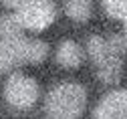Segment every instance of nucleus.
Here are the masks:
<instances>
[{
    "label": "nucleus",
    "instance_id": "obj_1",
    "mask_svg": "<svg viewBox=\"0 0 127 119\" xmlns=\"http://www.w3.org/2000/svg\"><path fill=\"white\" fill-rule=\"evenodd\" d=\"M127 50V39L125 35H113L109 39H103L99 35H93L87 40V53L91 61L95 63V71H97L99 81L107 85H115L121 79L123 73V55Z\"/></svg>",
    "mask_w": 127,
    "mask_h": 119
},
{
    "label": "nucleus",
    "instance_id": "obj_3",
    "mask_svg": "<svg viewBox=\"0 0 127 119\" xmlns=\"http://www.w3.org/2000/svg\"><path fill=\"white\" fill-rule=\"evenodd\" d=\"M14 14L26 30L40 32L55 22L57 6L53 0H22Z\"/></svg>",
    "mask_w": 127,
    "mask_h": 119
},
{
    "label": "nucleus",
    "instance_id": "obj_6",
    "mask_svg": "<svg viewBox=\"0 0 127 119\" xmlns=\"http://www.w3.org/2000/svg\"><path fill=\"white\" fill-rule=\"evenodd\" d=\"M14 50H16V57H18V63L20 65H36V63H42L49 55V44L44 40H38V39H20L18 42L12 44Z\"/></svg>",
    "mask_w": 127,
    "mask_h": 119
},
{
    "label": "nucleus",
    "instance_id": "obj_9",
    "mask_svg": "<svg viewBox=\"0 0 127 119\" xmlns=\"http://www.w3.org/2000/svg\"><path fill=\"white\" fill-rule=\"evenodd\" d=\"M65 12L71 20L85 22L91 16V0H65Z\"/></svg>",
    "mask_w": 127,
    "mask_h": 119
},
{
    "label": "nucleus",
    "instance_id": "obj_11",
    "mask_svg": "<svg viewBox=\"0 0 127 119\" xmlns=\"http://www.w3.org/2000/svg\"><path fill=\"white\" fill-rule=\"evenodd\" d=\"M101 4L111 18H117V20L127 18V0H101Z\"/></svg>",
    "mask_w": 127,
    "mask_h": 119
},
{
    "label": "nucleus",
    "instance_id": "obj_12",
    "mask_svg": "<svg viewBox=\"0 0 127 119\" xmlns=\"http://www.w3.org/2000/svg\"><path fill=\"white\" fill-rule=\"evenodd\" d=\"M20 2H22V0H2V4L8 6V8H18Z\"/></svg>",
    "mask_w": 127,
    "mask_h": 119
},
{
    "label": "nucleus",
    "instance_id": "obj_10",
    "mask_svg": "<svg viewBox=\"0 0 127 119\" xmlns=\"http://www.w3.org/2000/svg\"><path fill=\"white\" fill-rule=\"evenodd\" d=\"M18 57H16V50H14V46L6 40L0 39V75L2 73H8L12 71L14 67H18Z\"/></svg>",
    "mask_w": 127,
    "mask_h": 119
},
{
    "label": "nucleus",
    "instance_id": "obj_8",
    "mask_svg": "<svg viewBox=\"0 0 127 119\" xmlns=\"http://www.w3.org/2000/svg\"><path fill=\"white\" fill-rule=\"evenodd\" d=\"M24 26L20 24L18 20V16L16 14H4V16H0V39L14 44V42H18L20 39H24Z\"/></svg>",
    "mask_w": 127,
    "mask_h": 119
},
{
    "label": "nucleus",
    "instance_id": "obj_4",
    "mask_svg": "<svg viewBox=\"0 0 127 119\" xmlns=\"http://www.w3.org/2000/svg\"><path fill=\"white\" fill-rule=\"evenodd\" d=\"M4 97L14 109H30L38 99V85L32 77L12 73L6 81Z\"/></svg>",
    "mask_w": 127,
    "mask_h": 119
},
{
    "label": "nucleus",
    "instance_id": "obj_7",
    "mask_svg": "<svg viewBox=\"0 0 127 119\" xmlns=\"http://www.w3.org/2000/svg\"><path fill=\"white\" fill-rule=\"evenodd\" d=\"M85 61V50L73 40L61 42L57 48V63L65 69H79Z\"/></svg>",
    "mask_w": 127,
    "mask_h": 119
},
{
    "label": "nucleus",
    "instance_id": "obj_2",
    "mask_svg": "<svg viewBox=\"0 0 127 119\" xmlns=\"http://www.w3.org/2000/svg\"><path fill=\"white\" fill-rule=\"evenodd\" d=\"M87 107V91L79 83H61L44 99V113L51 119H79Z\"/></svg>",
    "mask_w": 127,
    "mask_h": 119
},
{
    "label": "nucleus",
    "instance_id": "obj_13",
    "mask_svg": "<svg viewBox=\"0 0 127 119\" xmlns=\"http://www.w3.org/2000/svg\"><path fill=\"white\" fill-rule=\"evenodd\" d=\"M123 22H125V39H127V18H125Z\"/></svg>",
    "mask_w": 127,
    "mask_h": 119
},
{
    "label": "nucleus",
    "instance_id": "obj_5",
    "mask_svg": "<svg viewBox=\"0 0 127 119\" xmlns=\"http://www.w3.org/2000/svg\"><path fill=\"white\" fill-rule=\"evenodd\" d=\"M93 119H127V89L109 91L93 109Z\"/></svg>",
    "mask_w": 127,
    "mask_h": 119
}]
</instances>
